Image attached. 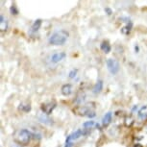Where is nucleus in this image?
Here are the masks:
<instances>
[{
    "instance_id": "1",
    "label": "nucleus",
    "mask_w": 147,
    "mask_h": 147,
    "mask_svg": "<svg viewBox=\"0 0 147 147\" xmlns=\"http://www.w3.org/2000/svg\"><path fill=\"white\" fill-rule=\"evenodd\" d=\"M33 137V133L27 129H18L13 133V141L19 145H27Z\"/></svg>"
},
{
    "instance_id": "2",
    "label": "nucleus",
    "mask_w": 147,
    "mask_h": 147,
    "mask_svg": "<svg viewBox=\"0 0 147 147\" xmlns=\"http://www.w3.org/2000/svg\"><path fill=\"white\" fill-rule=\"evenodd\" d=\"M69 34L67 31H65V30H59V31H56L51 35L48 41L52 45H63L67 40Z\"/></svg>"
},
{
    "instance_id": "3",
    "label": "nucleus",
    "mask_w": 147,
    "mask_h": 147,
    "mask_svg": "<svg viewBox=\"0 0 147 147\" xmlns=\"http://www.w3.org/2000/svg\"><path fill=\"white\" fill-rule=\"evenodd\" d=\"M74 113L78 115L81 116H86V117H90V118H93L94 116L96 115L95 111L88 106V105H86V106H78L74 109Z\"/></svg>"
},
{
    "instance_id": "4",
    "label": "nucleus",
    "mask_w": 147,
    "mask_h": 147,
    "mask_svg": "<svg viewBox=\"0 0 147 147\" xmlns=\"http://www.w3.org/2000/svg\"><path fill=\"white\" fill-rule=\"evenodd\" d=\"M107 67L108 70L110 71L111 74L113 75H115V74L118 73L119 69H120V65H119V63L115 59H108L107 60Z\"/></svg>"
},
{
    "instance_id": "5",
    "label": "nucleus",
    "mask_w": 147,
    "mask_h": 147,
    "mask_svg": "<svg viewBox=\"0 0 147 147\" xmlns=\"http://www.w3.org/2000/svg\"><path fill=\"white\" fill-rule=\"evenodd\" d=\"M56 106H57L56 102L50 101V102H47V103H43L42 105H41L40 109H41V111H42V113H45L46 115H49L54 111Z\"/></svg>"
},
{
    "instance_id": "6",
    "label": "nucleus",
    "mask_w": 147,
    "mask_h": 147,
    "mask_svg": "<svg viewBox=\"0 0 147 147\" xmlns=\"http://www.w3.org/2000/svg\"><path fill=\"white\" fill-rule=\"evenodd\" d=\"M65 56H66V54L65 53V52H57V53H54L51 56V62L54 63H60L61 61H63V59H65Z\"/></svg>"
},
{
    "instance_id": "7",
    "label": "nucleus",
    "mask_w": 147,
    "mask_h": 147,
    "mask_svg": "<svg viewBox=\"0 0 147 147\" xmlns=\"http://www.w3.org/2000/svg\"><path fill=\"white\" fill-rule=\"evenodd\" d=\"M41 23H42V20L41 19H37V20L34 21V23L32 24L31 28H30V33L31 34H34V33H37L38 30H40Z\"/></svg>"
},
{
    "instance_id": "8",
    "label": "nucleus",
    "mask_w": 147,
    "mask_h": 147,
    "mask_svg": "<svg viewBox=\"0 0 147 147\" xmlns=\"http://www.w3.org/2000/svg\"><path fill=\"white\" fill-rule=\"evenodd\" d=\"M112 118H113V113H107L106 115H104L103 119H102V125L104 127H107L109 126V124L111 123V121H112Z\"/></svg>"
},
{
    "instance_id": "9",
    "label": "nucleus",
    "mask_w": 147,
    "mask_h": 147,
    "mask_svg": "<svg viewBox=\"0 0 147 147\" xmlns=\"http://www.w3.org/2000/svg\"><path fill=\"white\" fill-rule=\"evenodd\" d=\"M100 48L101 50L104 52V53H110L111 50H112V47H111V44L109 43V41L108 40H103L100 44Z\"/></svg>"
},
{
    "instance_id": "10",
    "label": "nucleus",
    "mask_w": 147,
    "mask_h": 147,
    "mask_svg": "<svg viewBox=\"0 0 147 147\" xmlns=\"http://www.w3.org/2000/svg\"><path fill=\"white\" fill-rule=\"evenodd\" d=\"M132 29H133V22L130 21L124 27H122V28H121V33L123 35H125V36H128V35H130V33H131Z\"/></svg>"
},
{
    "instance_id": "11",
    "label": "nucleus",
    "mask_w": 147,
    "mask_h": 147,
    "mask_svg": "<svg viewBox=\"0 0 147 147\" xmlns=\"http://www.w3.org/2000/svg\"><path fill=\"white\" fill-rule=\"evenodd\" d=\"M102 90H103V81H102V80H98V81L96 82V84L94 85L92 91H93V93L98 94L101 92Z\"/></svg>"
},
{
    "instance_id": "12",
    "label": "nucleus",
    "mask_w": 147,
    "mask_h": 147,
    "mask_svg": "<svg viewBox=\"0 0 147 147\" xmlns=\"http://www.w3.org/2000/svg\"><path fill=\"white\" fill-rule=\"evenodd\" d=\"M62 93L65 96H68L72 93V86L70 84H65L62 87Z\"/></svg>"
},
{
    "instance_id": "13",
    "label": "nucleus",
    "mask_w": 147,
    "mask_h": 147,
    "mask_svg": "<svg viewBox=\"0 0 147 147\" xmlns=\"http://www.w3.org/2000/svg\"><path fill=\"white\" fill-rule=\"evenodd\" d=\"M8 29V21L4 18L3 15H0V30L1 32H5Z\"/></svg>"
},
{
    "instance_id": "14",
    "label": "nucleus",
    "mask_w": 147,
    "mask_h": 147,
    "mask_svg": "<svg viewBox=\"0 0 147 147\" xmlns=\"http://www.w3.org/2000/svg\"><path fill=\"white\" fill-rule=\"evenodd\" d=\"M19 110L22 111V112H24V113H29L30 111H31V105L30 104H26V105L20 104L19 105Z\"/></svg>"
},
{
    "instance_id": "15",
    "label": "nucleus",
    "mask_w": 147,
    "mask_h": 147,
    "mask_svg": "<svg viewBox=\"0 0 147 147\" xmlns=\"http://www.w3.org/2000/svg\"><path fill=\"white\" fill-rule=\"evenodd\" d=\"M94 125H96V124H95V122L92 120L87 121V122H85V123H83V127H84L85 129H91V127Z\"/></svg>"
},
{
    "instance_id": "16",
    "label": "nucleus",
    "mask_w": 147,
    "mask_h": 147,
    "mask_svg": "<svg viewBox=\"0 0 147 147\" xmlns=\"http://www.w3.org/2000/svg\"><path fill=\"white\" fill-rule=\"evenodd\" d=\"M133 124H134V118H133L131 115L127 116L126 119H125V125L127 127H131Z\"/></svg>"
},
{
    "instance_id": "17",
    "label": "nucleus",
    "mask_w": 147,
    "mask_h": 147,
    "mask_svg": "<svg viewBox=\"0 0 147 147\" xmlns=\"http://www.w3.org/2000/svg\"><path fill=\"white\" fill-rule=\"evenodd\" d=\"M10 12H11V13H12V15H15V16H16L18 13V8H16V4H13L12 6H11Z\"/></svg>"
},
{
    "instance_id": "18",
    "label": "nucleus",
    "mask_w": 147,
    "mask_h": 147,
    "mask_svg": "<svg viewBox=\"0 0 147 147\" xmlns=\"http://www.w3.org/2000/svg\"><path fill=\"white\" fill-rule=\"evenodd\" d=\"M77 69H72V70L69 72V78L70 79H73V78H75V76H76V74H77Z\"/></svg>"
},
{
    "instance_id": "19",
    "label": "nucleus",
    "mask_w": 147,
    "mask_h": 147,
    "mask_svg": "<svg viewBox=\"0 0 147 147\" xmlns=\"http://www.w3.org/2000/svg\"><path fill=\"white\" fill-rule=\"evenodd\" d=\"M105 13H106L108 16H112L113 10L111 9V8H109V7H106V8H105Z\"/></svg>"
},
{
    "instance_id": "20",
    "label": "nucleus",
    "mask_w": 147,
    "mask_h": 147,
    "mask_svg": "<svg viewBox=\"0 0 147 147\" xmlns=\"http://www.w3.org/2000/svg\"><path fill=\"white\" fill-rule=\"evenodd\" d=\"M73 146V143L72 141H69V142H65V147H72Z\"/></svg>"
},
{
    "instance_id": "21",
    "label": "nucleus",
    "mask_w": 147,
    "mask_h": 147,
    "mask_svg": "<svg viewBox=\"0 0 147 147\" xmlns=\"http://www.w3.org/2000/svg\"><path fill=\"white\" fill-rule=\"evenodd\" d=\"M135 51L137 52V53H138V51H140V47H138V45H135Z\"/></svg>"
},
{
    "instance_id": "22",
    "label": "nucleus",
    "mask_w": 147,
    "mask_h": 147,
    "mask_svg": "<svg viewBox=\"0 0 147 147\" xmlns=\"http://www.w3.org/2000/svg\"><path fill=\"white\" fill-rule=\"evenodd\" d=\"M138 106H135V107H134V108H133V109H132V112H135L136 110H138Z\"/></svg>"
}]
</instances>
